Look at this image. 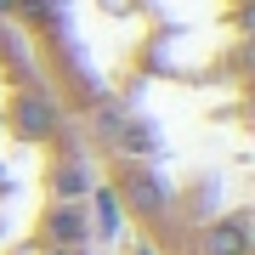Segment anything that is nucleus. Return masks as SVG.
Returning <instances> with one entry per match:
<instances>
[{
  "instance_id": "obj_1",
  "label": "nucleus",
  "mask_w": 255,
  "mask_h": 255,
  "mask_svg": "<svg viewBox=\"0 0 255 255\" xmlns=\"http://www.w3.org/2000/svg\"><path fill=\"white\" fill-rule=\"evenodd\" d=\"M153 255H250V0H0Z\"/></svg>"
},
{
  "instance_id": "obj_2",
  "label": "nucleus",
  "mask_w": 255,
  "mask_h": 255,
  "mask_svg": "<svg viewBox=\"0 0 255 255\" xmlns=\"http://www.w3.org/2000/svg\"><path fill=\"white\" fill-rule=\"evenodd\" d=\"M91 159L0 17V255H91Z\"/></svg>"
}]
</instances>
